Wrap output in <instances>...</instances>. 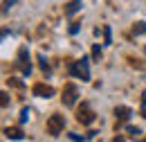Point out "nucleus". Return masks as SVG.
<instances>
[{
	"instance_id": "1",
	"label": "nucleus",
	"mask_w": 146,
	"mask_h": 142,
	"mask_svg": "<svg viewBox=\"0 0 146 142\" xmlns=\"http://www.w3.org/2000/svg\"><path fill=\"white\" fill-rule=\"evenodd\" d=\"M70 74L74 79H81V81H90V59L83 56L79 61L70 63Z\"/></svg>"
},
{
	"instance_id": "2",
	"label": "nucleus",
	"mask_w": 146,
	"mask_h": 142,
	"mask_svg": "<svg viewBox=\"0 0 146 142\" xmlns=\"http://www.w3.org/2000/svg\"><path fill=\"white\" fill-rule=\"evenodd\" d=\"M63 126H65L63 115H52L50 122H47V131H50L52 135H58V133H63Z\"/></svg>"
},
{
	"instance_id": "3",
	"label": "nucleus",
	"mask_w": 146,
	"mask_h": 142,
	"mask_svg": "<svg viewBox=\"0 0 146 142\" xmlns=\"http://www.w3.org/2000/svg\"><path fill=\"white\" fill-rule=\"evenodd\" d=\"M79 122L81 124H92L94 122V113H92V108L88 106V104H81V111H79Z\"/></svg>"
},
{
	"instance_id": "4",
	"label": "nucleus",
	"mask_w": 146,
	"mask_h": 142,
	"mask_svg": "<svg viewBox=\"0 0 146 142\" xmlns=\"http://www.w3.org/2000/svg\"><path fill=\"white\" fill-rule=\"evenodd\" d=\"M76 95H79V90H76V86H68L65 88V92H63V104L65 106H74V102H76Z\"/></svg>"
},
{
	"instance_id": "5",
	"label": "nucleus",
	"mask_w": 146,
	"mask_h": 142,
	"mask_svg": "<svg viewBox=\"0 0 146 142\" xmlns=\"http://www.w3.org/2000/svg\"><path fill=\"white\" fill-rule=\"evenodd\" d=\"M34 95H38V97H54V88L52 86H43V84H36L34 86Z\"/></svg>"
},
{
	"instance_id": "6",
	"label": "nucleus",
	"mask_w": 146,
	"mask_h": 142,
	"mask_svg": "<svg viewBox=\"0 0 146 142\" xmlns=\"http://www.w3.org/2000/svg\"><path fill=\"white\" fill-rule=\"evenodd\" d=\"M130 115H133V111L128 106H117L115 108V117H119V120H128Z\"/></svg>"
},
{
	"instance_id": "7",
	"label": "nucleus",
	"mask_w": 146,
	"mask_h": 142,
	"mask_svg": "<svg viewBox=\"0 0 146 142\" xmlns=\"http://www.w3.org/2000/svg\"><path fill=\"white\" fill-rule=\"evenodd\" d=\"M81 7H83V2H81V0H72V2L68 5V9H65V16H74Z\"/></svg>"
},
{
	"instance_id": "8",
	"label": "nucleus",
	"mask_w": 146,
	"mask_h": 142,
	"mask_svg": "<svg viewBox=\"0 0 146 142\" xmlns=\"http://www.w3.org/2000/svg\"><path fill=\"white\" fill-rule=\"evenodd\" d=\"M5 135L11 138V140H23V138H25V135L20 133V129H5Z\"/></svg>"
},
{
	"instance_id": "9",
	"label": "nucleus",
	"mask_w": 146,
	"mask_h": 142,
	"mask_svg": "<svg viewBox=\"0 0 146 142\" xmlns=\"http://www.w3.org/2000/svg\"><path fill=\"white\" fill-rule=\"evenodd\" d=\"M27 120H29V108H23L20 111V124H25Z\"/></svg>"
},
{
	"instance_id": "10",
	"label": "nucleus",
	"mask_w": 146,
	"mask_h": 142,
	"mask_svg": "<svg viewBox=\"0 0 146 142\" xmlns=\"http://www.w3.org/2000/svg\"><path fill=\"white\" fill-rule=\"evenodd\" d=\"M11 5H16V0H5V2H2V14H7V11L11 9Z\"/></svg>"
},
{
	"instance_id": "11",
	"label": "nucleus",
	"mask_w": 146,
	"mask_h": 142,
	"mask_svg": "<svg viewBox=\"0 0 146 142\" xmlns=\"http://www.w3.org/2000/svg\"><path fill=\"white\" fill-rule=\"evenodd\" d=\"M104 36H106V45H110V43H112V36H110V27L108 25L104 27Z\"/></svg>"
},
{
	"instance_id": "12",
	"label": "nucleus",
	"mask_w": 146,
	"mask_h": 142,
	"mask_svg": "<svg viewBox=\"0 0 146 142\" xmlns=\"http://www.w3.org/2000/svg\"><path fill=\"white\" fill-rule=\"evenodd\" d=\"M92 59H97V61L101 59V48H99V45H94V48H92Z\"/></svg>"
},
{
	"instance_id": "13",
	"label": "nucleus",
	"mask_w": 146,
	"mask_h": 142,
	"mask_svg": "<svg viewBox=\"0 0 146 142\" xmlns=\"http://www.w3.org/2000/svg\"><path fill=\"white\" fill-rule=\"evenodd\" d=\"M38 61H40V68H43V70H50V63H47V59H45L43 54L38 56Z\"/></svg>"
},
{
	"instance_id": "14",
	"label": "nucleus",
	"mask_w": 146,
	"mask_h": 142,
	"mask_svg": "<svg viewBox=\"0 0 146 142\" xmlns=\"http://www.w3.org/2000/svg\"><path fill=\"white\" fill-rule=\"evenodd\" d=\"M146 32V23H137V27H135V34H144Z\"/></svg>"
},
{
	"instance_id": "15",
	"label": "nucleus",
	"mask_w": 146,
	"mask_h": 142,
	"mask_svg": "<svg viewBox=\"0 0 146 142\" xmlns=\"http://www.w3.org/2000/svg\"><path fill=\"white\" fill-rule=\"evenodd\" d=\"M128 133H130V135H139V133H142V131H139V129H137V126H135V129H133V126H128Z\"/></svg>"
},
{
	"instance_id": "16",
	"label": "nucleus",
	"mask_w": 146,
	"mask_h": 142,
	"mask_svg": "<svg viewBox=\"0 0 146 142\" xmlns=\"http://www.w3.org/2000/svg\"><path fill=\"white\" fill-rule=\"evenodd\" d=\"M76 32H79V25H76V23H74L72 27H70V34H76Z\"/></svg>"
}]
</instances>
